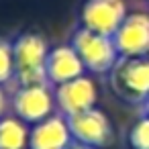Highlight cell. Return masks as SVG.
<instances>
[{
    "mask_svg": "<svg viewBox=\"0 0 149 149\" xmlns=\"http://www.w3.org/2000/svg\"><path fill=\"white\" fill-rule=\"evenodd\" d=\"M147 4H149V0H147Z\"/></svg>",
    "mask_w": 149,
    "mask_h": 149,
    "instance_id": "17",
    "label": "cell"
},
{
    "mask_svg": "<svg viewBox=\"0 0 149 149\" xmlns=\"http://www.w3.org/2000/svg\"><path fill=\"white\" fill-rule=\"evenodd\" d=\"M13 112L25 120L27 125H37L53 114L55 96L49 90V84H33V86H19L10 98Z\"/></svg>",
    "mask_w": 149,
    "mask_h": 149,
    "instance_id": "4",
    "label": "cell"
},
{
    "mask_svg": "<svg viewBox=\"0 0 149 149\" xmlns=\"http://www.w3.org/2000/svg\"><path fill=\"white\" fill-rule=\"evenodd\" d=\"M15 51V80L19 86L49 84L47 55L49 45L39 33H23L13 41Z\"/></svg>",
    "mask_w": 149,
    "mask_h": 149,
    "instance_id": "1",
    "label": "cell"
},
{
    "mask_svg": "<svg viewBox=\"0 0 149 149\" xmlns=\"http://www.w3.org/2000/svg\"><path fill=\"white\" fill-rule=\"evenodd\" d=\"M70 43L78 51L86 72H90V74H98V76L110 74V70L120 59L112 37L92 33L84 27H78L74 31Z\"/></svg>",
    "mask_w": 149,
    "mask_h": 149,
    "instance_id": "3",
    "label": "cell"
},
{
    "mask_svg": "<svg viewBox=\"0 0 149 149\" xmlns=\"http://www.w3.org/2000/svg\"><path fill=\"white\" fill-rule=\"evenodd\" d=\"M6 108H8V96H6L2 84H0V118L6 116Z\"/></svg>",
    "mask_w": 149,
    "mask_h": 149,
    "instance_id": "14",
    "label": "cell"
},
{
    "mask_svg": "<svg viewBox=\"0 0 149 149\" xmlns=\"http://www.w3.org/2000/svg\"><path fill=\"white\" fill-rule=\"evenodd\" d=\"M112 41L118 57H149V15L129 13Z\"/></svg>",
    "mask_w": 149,
    "mask_h": 149,
    "instance_id": "7",
    "label": "cell"
},
{
    "mask_svg": "<svg viewBox=\"0 0 149 149\" xmlns=\"http://www.w3.org/2000/svg\"><path fill=\"white\" fill-rule=\"evenodd\" d=\"M127 15L125 0H86L80 8V27L98 35L114 37Z\"/></svg>",
    "mask_w": 149,
    "mask_h": 149,
    "instance_id": "5",
    "label": "cell"
},
{
    "mask_svg": "<svg viewBox=\"0 0 149 149\" xmlns=\"http://www.w3.org/2000/svg\"><path fill=\"white\" fill-rule=\"evenodd\" d=\"M131 149H149V114H143L129 131Z\"/></svg>",
    "mask_w": 149,
    "mask_h": 149,
    "instance_id": "13",
    "label": "cell"
},
{
    "mask_svg": "<svg viewBox=\"0 0 149 149\" xmlns=\"http://www.w3.org/2000/svg\"><path fill=\"white\" fill-rule=\"evenodd\" d=\"M31 129L17 114L0 118V149H27Z\"/></svg>",
    "mask_w": 149,
    "mask_h": 149,
    "instance_id": "11",
    "label": "cell"
},
{
    "mask_svg": "<svg viewBox=\"0 0 149 149\" xmlns=\"http://www.w3.org/2000/svg\"><path fill=\"white\" fill-rule=\"evenodd\" d=\"M145 114H149V100L145 102Z\"/></svg>",
    "mask_w": 149,
    "mask_h": 149,
    "instance_id": "16",
    "label": "cell"
},
{
    "mask_svg": "<svg viewBox=\"0 0 149 149\" xmlns=\"http://www.w3.org/2000/svg\"><path fill=\"white\" fill-rule=\"evenodd\" d=\"M65 118H68V125H70V131L76 143L102 149L112 139L110 118L100 108H90V110H84L80 114H72Z\"/></svg>",
    "mask_w": 149,
    "mask_h": 149,
    "instance_id": "6",
    "label": "cell"
},
{
    "mask_svg": "<svg viewBox=\"0 0 149 149\" xmlns=\"http://www.w3.org/2000/svg\"><path fill=\"white\" fill-rule=\"evenodd\" d=\"M53 96H55V106H57L59 114L72 116V114H80L84 110L96 108L98 90H96L94 80L84 74L72 82L55 86Z\"/></svg>",
    "mask_w": 149,
    "mask_h": 149,
    "instance_id": "8",
    "label": "cell"
},
{
    "mask_svg": "<svg viewBox=\"0 0 149 149\" xmlns=\"http://www.w3.org/2000/svg\"><path fill=\"white\" fill-rule=\"evenodd\" d=\"M70 149H94V147H88V145H82V143H76V141H74Z\"/></svg>",
    "mask_w": 149,
    "mask_h": 149,
    "instance_id": "15",
    "label": "cell"
},
{
    "mask_svg": "<svg viewBox=\"0 0 149 149\" xmlns=\"http://www.w3.org/2000/svg\"><path fill=\"white\" fill-rule=\"evenodd\" d=\"M15 80V51L13 41L0 37V84H8Z\"/></svg>",
    "mask_w": 149,
    "mask_h": 149,
    "instance_id": "12",
    "label": "cell"
},
{
    "mask_svg": "<svg viewBox=\"0 0 149 149\" xmlns=\"http://www.w3.org/2000/svg\"><path fill=\"white\" fill-rule=\"evenodd\" d=\"M112 92L129 104L149 100V57H120L108 74Z\"/></svg>",
    "mask_w": 149,
    "mask_h": 149,
    "instance_id": "2",
    "label": "cell"
},
{
    "mask_svg": "<svg viewBox=\"0 0 149 149\" xmlns=\"http://www.w3.org/2000/svg\"><path fill=\"white\" fill-rule=\"evenodd\" d=\"M74 137L63 114H51L31 127L29 149H70Z\"/></svg>",
    "mask_w": 149,
    "mask_h": 149,
    "instance_id": "9",
    "label": "cell"
},
{
    "mask_svg": "<svg viewBox=\"0 0 149 149\" xmlns=\"http://www.w3.org/2000/svg\"><path fill=\"white\" fill-rule=\"evenodd\" d=\"M86 74V68L78 55V51L72 47V43L68 45H55L49 49L47 55V82L55 88L59 84L72 82L80 76Z\"/></svg>",
    "mask_w": 149,
    "mask_h": 149,
    "instance_id": "10",
    "label": "cell"
}]
</instances>
